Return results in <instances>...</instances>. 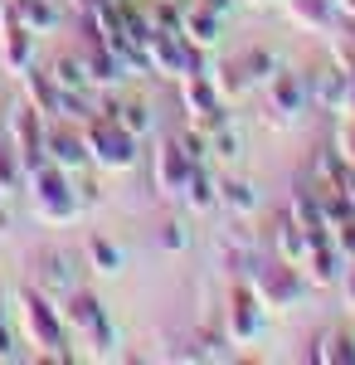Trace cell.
Returning a JSON list of instances; mask_svg holds the SVG:
<instances>
[{
  "instance_id": "1",
  "label": "cell",
  "mask_w": 355,
  "mask_h": 365,
  "mask_svg": "<svg viewBox=\"0 0 355 365\" xmlns=\"http://www.w3.org/2000/svg\"><path fill=\"white\" fill-rule=\"evenodd\" d=\"M15 312H20V327H25V341L44 356V361H78L73 341H68V322H63V307H58L49 292H39L34 282L15 292Z\"/></svg>"
},
{
  "instance_id": "2",
  "label": "cell",
  "mask_w": 355,
  "mask_h": 365,
  "mask_svg": "<svg viewBox=\"0 0 355 365\" xmlns=\"http://www.w3.org/2000/svg\"><path fill=\"white\" fill-rule=\"evenodd\" d=\"M58 307H63V322H68V341L78 346V361H117V327H112L108 307L93 292L73 287Z\"/></svg>"
},
{
  "instance_id": "3",
  "label": "cell",
  "mask_w": 355,
  "mask_h": 365,
  "mask_svg": "<svg viewBox=\"0 0 355 365\" xmlns=\"http://www.w3.org/2000/svg\"><path fill=\"white\" fill-rule=\"evenodd\" d=\"M83 127V146H88V170H103V175H127L141 161V141L108 113H93L78 122Z\"/></svg>"
},
{
  "instance_id": "4",
  "label": "cell",
  "mask_w": 355,
  "mask_h": 365,
  "mask_svg": "<svg viewBox=\"0 0 355 365\" xmlns=\"http://www.w3.org/2000/svg\"><path fill=\"white\" fill-rule=\"evenodd\" d=\"M25 195H29V210L34 220L44 225H73L83 215V200L73 190V175L54 161H39V166L25 170Z\"/></svg>"
},
{
  "instance_id": "5",
  "label": "cell",
  "mask_w": 355,
  "mask_h": 365,
  "mask_svg": "<svg viewBox=\"0 0 355 365\" xmlns=\"http://www.w3.org/2000/svg\"><path fill=\"white\" fill-rule=\"evenodd\" d=\"M248 287L268 312H297L312 297V282L302 278V268L287 263V258H258L248 268Z\"/></svg>"
},
{
  "instance_id": "6",
  "label": "cell",
  "mask_w": 355,
  "mask_h": 365,
  "mask_svg": "<svg viewBox=\"0 0 355 365\" xmlns=\"http://www.w3.org/2000/svg\"><path fill=\"white\" fill-rule=\"evenodd\" d=\"M273 73H277V54H273V49H263V44H248L244 54H234V58H224L219 68H210L219 98H224L229 108H234V103H244L248 93H253V88H263Z\"/></svg>"
},
{
  "instance_id": "7",
  "label": "cell",
  "mask_w": 355,
  "mask_h": 365,
  "mask_svg": "<svg viewBox=\"0 0 355 365\" xmlns=\"http://www.w3.org/2000/svg\"><path fill=\"white\" fill-rule=\"evenodd\" d=\"M205 68H210V54L195 49V44H185L180 29H151V39H146V73L180 83V78L205 73Z\"/></svg>"
},
{
  "instance_id": "8",
  "label": "cell",
  "mask_w": 355,
  "mask_h": 365,
  "mask_svg": "<svg viewBox=\"0 0 355 365\" xmlns=\"http://www.w3.org/2000/svg\"><path fill=\"white\" fill-rule=\"evenodd\" d=\"M263 331H268V307L253 297L248 278L234 282V287H229V302H224V336L244 351V346H258Z\"/></svg>"
},
{
  "instance_id": "9",
  "label": "cell",
  "mask_w": 355,
  "mask_h": 365,
  "mask_svg": "<svg viewBox=\"0 0 355 365\" xmlns=\"http://www.w3.org/2000/svg\"><path fill=\"white\" fill-rule=\"evenodd\" d=\"M180 108H185V117H190V127H200L205 137H215L219 127H229V103L219 98L210 68L180 78Z\"/></svg>"
},
{
  "instance_id": "10",
  "label": "cell",
  "mask_w": 355,
  "mask_h": 365,
  "mask_svg": "<svg viewBox=\"0 0 355 365\" xmlns=\"http://www.w3.org/2000/svg\"><path fill=\"white\" fill-rule=\"evenodd\" d=\"M5 141H10V151L20 156L25 170L44 161V113H39L29 98H20V103L5 113Z\"/></svg>"
},
{
  "instance_id": "11",
  "label": "cell",
  "mask_w": 355,
  "mask_h": 365,
  "mask_svg": "<svg viewBox=\"0 0 355 365\" xmlns=\"http://www.w3.org/2000/svg\"><path fill=\"white\" fill-rule=\"evenodd\" d=\"M34 54H39V34H29L15 15V5L0 0V63L10 78H20L25 68H34Z\"/></svg>"
},
{
  "instance_id": "12",
  "label": "cell",
  "mask_w": 355,
  "mask_h": 365,
  "mask_svg": "<svg viewBox=\"0 0 355 365\" xmlns=\"http://www.w3.org/2000/svg\"><path fill=\"white\" fill-rule=\"evenodd\" d=\"M44 161L63 166L68 175L88 170V146H83L78 122H63V117H49V122H44Z\"/></svg>"
},
{
  "instance_id": "13",
  "label": "cell",
  "mask_w": 355,
  "mask_h": 365,
  "mask_svg": "<svg viewBox=\"0 0 355 365\" xmlns=\"http://www.w3.org/2000/svg\"><path fill=\"white\" fill-rule=\"evenodd\" d=\"M263 88H268V127H292V122L312 108V103H307V83H302V73L277 68Z\"/></svg>"
},
{
  "instance_id": "14",
  "label": "cell",
  "mask_w": 355,
  "mask_h": 365,
  "mask_svg": "<svg viewBox=\"0 0 355 365\" xmlns=\"http://www.w3.org/2000/svg\"><path fill=\"white\" fill-rule=\"evenodd\" d=\"M83 73H88V93H117V88L132 78V68L112 54L103 39H83Z\"/></svg>"
},
{
  "instance_id": "15",
  "label": "cell",
  "mask_w": 355,
  "mask_h": 365,
  "mask_svg": "<svg viewBox=\"0 0 355 365\" xmlns=\"http://www.w3.org/2000/svg\"><path fill=\"white\" fill-rule=\"evenodd\" d=\"M302 83H307V103H317V113H331V117L351 113V83L336 63H321L317 73H302Z\"/></svg>"
},
{
  "instance_id": "16",
  "label": "cell",
  "mask_w": 355,
  "mask_h": 365,
  "mask_svg": "<svg viewBox=\"0 0 355 365\" xmlns=\"http://www.w3.org/2000/svg\"><path fill=\"white\" fill-rule=\"evenodd\" d=\"M190 170H195V161L180 151V141L175 137H165L156 151H151V185L161 190V195H170V200H180V190H185V180H190Z\"/></svg>"
},
{
  "instance_id": "17",
  "label": "cell",
  "mask_w": 355,
  "mask_h": 365,
  "mask_svg": "<svg viewBox=\"0 0 355 365\" xmlns=\"http://www.w3.org/2000/svg\"><path fill=\"white\" fill-rule=\"evenodd\" d=\"M346 253L336 249L331 239H312V249H307V258H302V278L312 282V292H326V287H336L341 282V273H346Z\"/></svg>"
},
{
  "instance_id": "18",
  "label": "cell",
  "mask_w": 355,
  "mask_h": 365,
  "mask_svg": "<svg viewBox=\"0 0 355 365\" xmlns=\"http://www.w3.org/2000/svg\"><path fill=\"white\" fill-rule=\"evenodd\" d=\"M78 258L73 253H63V249H49V253H39V268H34V287L39 292H49L54 302H63L73 287H78V268H73Z\"/></svg>"
},
{
  "instance_id": "19",
  "label": "cell",
  "mask_w": 355,
  "mask_h": 365,
  "mask_svg": "<svg viewBox=\"0 0 355 365\" xmlns=\"http://www.w3.org/2000/svg\"><path fill=\"white\" fill-rule=\"evenodd\" d=\"M98 113H108V117H117L127 132L137 141H146L151 132H156V117H151V108L141 103V98H112V93H98V103H93Z\"/></svg>"
},
{
  "instance_id": "20",
  "label": "cell",
  "mask_w": 355,
  "mask_h": 365,
  "mask_svg": "<svg viewBox=\"0 0 355 365\" xmlns=\"http://www.w3.org/2000/svg\"><path fill=\"white\" fill-rule=\"evenodd\" d=\"M287 215H292L312 239H331L326 210H321V195H317V185H312V180H297V185H292V195H287Z\"/></svg>"
},
{
  "instance_id": "21",
  "label": "cell",
  "mask_w": 355,
  "mask_h": 365,
  "mask_svg": "<svg viewBox=\"0 0 355 365\" xmlns=\"http://www.w3.org/2000/svg\"><path fill=\"white\" fill-rule=\"evenodd\" d=\"M287 20L307 34H336L341 29V15H336V0H282Z\"/></svg>"
},
{
  "instance_id": "22",
  "label": "cell",
  "mask_w": 355,
  "mask_h": 365,
  "mask_svg": "<svg viewBox=\"0 0 355 365\" xmlns=\"http://www.w3.org/2000/svg\"><path fill=\"white\" fill-rule=\"evenodd\" d=\"M219 15H210L205 5H195V0H185V15H180V34H185V44H195V49H215L219 44Z\"/></svg>"
},
{
  "instance_id": "23",
  "label": "cell",
  "mask_w": 355,
  "mask_h": 365,
  "mask_svg": "<svg viewBox=\"0 0 355 365\" xmlns=\"http://www.w3.org/2000/svg\"><path fill=\"white\" fill-rule=\"evenodd\" d=\"M219 210H229L234 220H253L258 215V190L244 175H219Z\"/></svg>"
},
{
  "instance_id": "24",
  "label": "cell",
  "mask_w": 355,
  "mask_h": 365,
  "mask_svg": "<svg viewBox=\"0 0 355 365\" xmlns=\"http://www.w3.org/2000/svg\"><path fill=\"white\" fill-rule=\"evenodd\" d=\"M180 200H185L190 215H215L219 210V175H210L205 166H195L190 180H185V190H180Z\"/></svg>"
},
{
  "instance_id": "25",
  "label": "cell",
  "mask_w": 355,
  "mask_h": 365,
  "mask_svg": "<svg viewBox=\"0 0 355 365\" xmlns=\"http://www.w3.org/2000/svg\"><path fill=\"white\" fill-rule=\"evenodd\" d=\"M307 249H312V234H307V229L282 210V220L273 225V253H277V258H287V263H302Z\"/></svg>"
},
{
  "instance_id": "26",
  "label": "cell",
  "mask_w": 355,
  "mask_h": 365,
  "mask_svg": "<svg viewBox=\"0 0 355 365\" xmlns=\"http://www.w3.org/2000/svg\"><path fill=\"white\" fill-rule=\"evenodd\" d=\"M15 15H20V25L29 34H54L63 25V10H58V0H15Z\"/></svg>"
},
{
  "instance_id": "27",
  "label": "cell",
  "mask_w": 355,
  "mask_h": 365,
  "mask_svg": "<svg viewBox=\"0 0 355 365\" xmlns=\"http://www.w3.org/2000/svg\"><path fill=\"white\" fill-rule=\"evenodd\" d=\"M83 253H88V268L103 273V278H122V268H127V253L117 249L108 234H93V239L83 244Z\"/></svg>"
},
{
  "instance_id": "28",
  "label": "cell",
  "mask_w": 355,
  "mask_h": 365,
  "mask_svg": "<svg viewBox=\"0 0 355 365\" xmlns=\"http://www.w3.org/2000/svg\"><path fill=\"white\" fill-rule=\"evenodd\" d=\"M312 361H321V365H355V336L351 331H326V336L312 346Z\"/></svg>"
},
{
  "instance_id": "29",
  "label": "cell",
  "mask_w": 355,
  "mask_h": 365,
  "mask_svg": "<svg viewBox=\"0 0 355 365\" xmlns=\"http://www.w3.org/2000/svg\"><path fill=\"white\" fill-rule=\"evenodd\" d=\"M49 78L68 93H88V73H83V54H58L49 63Z\"/></svg>"
},
{
  "instance_id": "30",
  "label": "cell",
  "mask_w": 355,
  "mask_h": 365,
  "mask_svg": "<svg viewBox=\"0 0 355 365\" xmlns=\"http://www.w3.org/2000/svg\"><path fill=\"white\" fill-rule=\"evenodd\" d=\"M210 156H219V161H229V166H234V161L244 156V137L234 132V122H229V127H219L215 137H210Z\"/></svg>"
},
{
  "instance_id": "31",
  "label": "cell",
  "mask_w": 355,
  "mask_h": 365,
  "mask_svg": "<svg viewBox=\"0 0 355 365\" xmlns=\"http://www.w3.org/2000/svg\"><path fill=\"white\" fill-rule=\"evenodd\" d=\"M175 141H180V151L190 156L195 166H205V161H210V137H205L200 127H180V132H175Z\"/></svg>"
},
{
  "instance_id": "32",
  "label": "cell",
  "mask_w": 355,
  "mask_h": 365,
  "mask_svg": "<svg viewBox=\"0 0 355 365\" xmlns=\"http://www.w3.org/2000/svg\"><path fill=\"white\" fill-rule=\"evenodd\" d=\"M161 249L165 253H185V249H190V234H185L180 220H165V225H161Z\"/></svg>"
},
{
  "instance_id": "33",
  "label": "cell",
  "mask_w": 355,
  "mask_h": 365,
  "mask_svg": "<svg viewBox=\"0 0 355 365\" xmlns=\"http://www.w3.org/2000/svg\"><path fill=\"white\" fill-rule=\"evenodd\" d=\"M336 287H341V302H346V312H355V258L346 263V273H341V282H336Z\"/></svg>"
},
{
  "instance_id": "34",
  "label": "cell",
  "mask_w": 355,
  "mask_h": 365,
  "mask_svg": "<svg viewBox=\"0 0 355 365\" xmlns=\"http://www.w3.org/2000/svg\"><path fill=\"white\" fill-rule=\"evenodd\" d=\"M73 190H78L83 210H93V205H103V195H98V185H93V180H73Z\"/></svg>"
},
{
  "instance_id": "35",
  "label": "cell",
  "mask_w": 355,
  "mask_h": 365,
  "mask_svg": "<svg viewBox=\"0 0 355 365\" xmlns=\"http://www.w3.org/2000/svg\"><path fill=\"white\" fill-rule=\"evenodd\" d=\"M195 5H205L210 15H219V20H224V15H229V10H234L239 0H195Z\"/></svg>"
},
{
  "instance_id": "36",
  "label": "cell",
  "mask_w": 355,
  "mask_h": 365,
  "mask_svg": "<svg viewBox=\"0 0 355 365\" xmlns=\"http://www.w3.org/2000/svg\"><path fill=\"white\" fill-rule=\"evenodd\" d=\"M336 15L341 20H355V0H336Z\"/></svg>"
},
{
  "instance_id": "37",
  "label": "cell",
  "mask_w": 355,
  "mask_h": 365,
  "mask_svg": "<svg viewBox=\"0 0 355 365\" xmlns=\"http://www.w3.org/2000/svg\"><path fill=\"white\" fill-rule=\"evenodd\" d=\"M341 34H346V44L355 49V20H341Z\"/></svg>"
},
{
  "instance_id": "38",
  "label": "cell",
  "mask_w": 355,
  "mask_h": 365,
  "mask_svg": "<svg viewBox=\"0 0 355 365\" xmlns=\"http://www.w3.org/2000/svg\"><path fill=\"white\" fill-rule=\"evenodd\" d=\"M244 5H253V10H263V5H273V0H244Z\"/></svg>"
},
{
  "instance_id": "39",
  "label": "cell",
  "mask_w": 355,
  "mask_h": 365,
  "mask_svg": "<svg viewBox=\"0 0 355 365\" xmlns=\"http://www.w3.org/2000/svg\"><path fill=\"white\" fill-rule=\"evenodd\" d=\"M0 205H5V190H0Z\"/></svg>"
},
{
  "instance_id": "40",
  "label": "cell",
  "mask_w": 355,
  "mask_h": 365,
  "mask_svg": "<svg viewBox=\"0 0 355 365\" xmlns=\"http://www.w3.org/2000/svg\"><path fill=\"white\" fill-rule=\"evenodd\" d=\"M5 5H15V0H5Z\"/></svg>"
}]
</instances>
